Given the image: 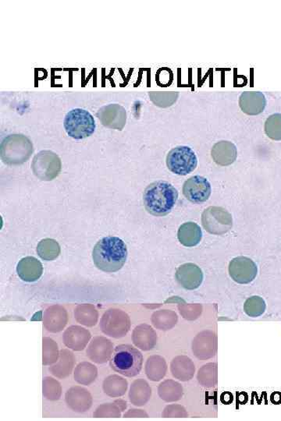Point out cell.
<instances>
[{
    "label": "cell",
    "mask_w": 281,
    "mask_h": 421,
    "mask_svg": "<svg viewBox=\"0 0 281 421\" xmlns=\"http://www.w3.org/2000/svg\"><path fill=\"white\" fill-rule=\"evenodd\" d=\"M34 151L33 142L23 134H10L6 137L0 146V156L9 165L26 163Z\"/></svg>",
    "instance_id": "277c9868"
},
{
    "label": "cell",
    "mask_w": 281,
    "mask_h": 421,
    "mask_svg": "<svg viewBox=\"0 0 281 421\" xmlns=\"http://www.w3.org/2000/svg\"><path fill=\"white\" fill-rule=\"evenodd\" d=\"M91 333L85 328L73 325L64 333V343L67 348L75 351L83 350L91 339Z\"/></svg>",
    "instance_id": "ac0fdd59"
},
{
    "label": "cell",
    "mask_w": 281,
    "mask_h": 421,
    "mask_svg": "<svg viewBox=\"0 0 281 421\" xmlns=\"http://www.w3.org/2000/svg\"><path fill=\"white\" fill-rule=\"evenodd\" d=\"M58 346L50 338H43V365H51L58 362L59 358Z\"/></svg>",
    "instance_id": "4dcf8cb0"
},
{
    "label": "cell",
    "mask_w": 281,
    "mask_h": 421,
    "mask_svg": "<svg viewBox=\"0 0 281 421\" xmlns=\"http://www.w3.org/2000/svg\"><path fill=\"white\" fill-rule=\"evenodd\" d=\"M202 224L206 231L214 235H223L233 226L232 215L221 207L211 206L202 215Z\"/></svg>",
    "instance_id": "9c48e42d"
},
{
    "label": "cell",
    "mask_w": 281,
    "mask_h": 421,
    "mask_svg": "<svg viewBox=\"0 0 281 421\" xmlns=\"http://www.w3.org/2000/svg\"><path fill=\"white\" fill-rule=\"evenodd\" d=\"M17 272L24 282L33 283L40 280L43 274L42 265L34 257H26L17 264Z\"/></svg>",
    "instance_id": "d6986e66"
},
{
    "label": "cell",
    "mask_w": 281,
    "mask_h": 421,
    "mask_svg": "<svg viewBox=\"0 0 281 421\" xmlns=\"http://www.w3.org/2000/svg\"><path fill=\"white\" fill-rule=\"evenodd\" d=\"M211 154L212 159L218 165L228 166L235 162L237 151L232 142L221 141L212 147Z\"/></svg>",
    "instance_id": "ffe728a7"
},
{
    "label": "cell",
    "mask_w": 281,
    "mask_h": 421,
    "mask_svg": "<svg viewBox=\"0 0 281 421\" xmlns=\"http://www.w3.org/2000/svg\"><path fill=\"white\" fill-rule=\"evenodd\" d=\"M130 327V320L128 314L119 309L108 310L100 321V329L105 335L115 339L126 336Z\"/></svg>",
    "instance_id": "ba28073f"
},
{
    "label": "cell",
    "mask_w": 281,
    "mask_h": 421,
    "mask_svg": "<svg viewBox=\"0 0 281 421\" xmlns=\"http://www.w3.org/2000/svg\"><path fill=\"white\" fill-rule=\"evenodd\" d=\"M176 280L186 289H198L203 281V271L195 264H184L177 269Z\"/></svg>",
    "instance_id": "4fadbf2b"
},
{
    "label": "cell",
    "mask_w": 281,
    "mask_h": 421,
    "mask_svg": "<svg viewBox=\"0 0 281 421\" xmlns=\"http://www.w3.org/2000/svg\"><path fill=\"white\" fill-rule=\"evenodd\" d=\"M178 192L167 181H155L148 186L143 195L144 206L147 212L155 216H165L176 204Z\"/></svg>",
    "instance_id": "7a4b0ae2"
},
{
    "label": "cell",
    "mask_w": 281,
    "mask_h": 421,
    "mask_svg": "<svg viewBox=\"0 0 281 421\" xmlns=\"http://www.w3.org/2000/svg\"><path fill=\"white\" fill-rule=\"evenodd\" d=\"M31 169L40 181H51L60 173L61 160L58 154L51 151H42L34 157Z\"/></svg>",
    "instance_id": "52a82bcc"
},
{
    "label": "cell",
    "mask_w": 281,
    "mask_h": 421,
    "mask_svg": "<svg viewBox=\"0 0 281 421\" xmlns=\"http://www.w3.org/2000/svg\"><path fill=\"white\" fill-rule=\"evenodd\" d=\"M266 302L259 296L250 297L244 305V311L252 318H257L266 312Z\"/></svg>",
    "instance_id": "f546056e"
},
{
    "label": "cell",
    "mask_w": 281,
    "mask_h": 421,
    "mask_svg": "<svg viewBox=\"0 0 281 421\" xmlns=\"http://www.w3.org/2000/svg\"><path fill=\"white\" fill-rule=\"evenodd\" d=\"M133 339L137 348L144 350L153 349L156 343V339H157L152 328L146 325L136 327Z\"/></svg>",
    "instance_id": "603a6c76"
},
{
    "label": "cell",
    "mask_w": 281,
    "mask_h": 421,
    "mask_svg": "<svg viewBox=\"0 0 281 421\" xmlns=\"http://www.w3.org/2000/svg\"><path fill=\"white\" fill-rule=\"evenodd\" d=\"M148 96L156 107L168 108L178 101V92H149Z\"/></svg>",
    "instance_id": "f1b7e54d"
},
{
    "label": "cell",
    "mask_w": 281,
    "mask_h": 421,
    "mask_svg": "<svg viewBox=\"0 0 281 421\" xmlns=\"http://www.w3.org/2000/svg\"><path fill=\"white\" fill-rule=\"evenodd\" d=\"M37 253L44 261H53L60 255V247L53 239H44L37 244Z\"/></svg>",
    "instance_id": "4316f807"
},
{
    "label": "cell",
    "mask_w": 281,
    "mask_h": 421,
    "mask_svg": "<svg viewBox=\"0 0 281 421\" xmlns=\"http://www.w3.org/2000/svg\"><path fill=\"white\" fill-rule=\"evenodd\" d=\"M211 185L208 179L200 176L192 177L185 182L183 195L193 203H203L211 195Z\"/></svg>",
    "instance_id": "7c38bea8"
},
{
    "label": "cell",
    "mask_w": 281,
    "mask_h": 421,
    "mask_svg": "<svg viewBox=\"0 0 281 421\" xmlns=\"http://www.w3.org/2000/svg\"><path fill=\"white\" fill-rule=\"evenodd\" d=\"M110 365L115 373L125 377H135L141 373L143 365V355L133 346L119 345L112 352Z\"/></svg>",
    "instance_id": "3957f363"
},
{
    "label": "cell",
    "mask_w": 281,
    "mask_h": 421,
    "mask_svg": "<svg viewBox=\"0 0 281 421\" xmlns=\"http://www.w3.org/2000/svg\"><path fill=\"white\" fill-rule=\"evenodd\" d=\"M114 344L110 339L96 337L92 340L86 351L87 357L96 364H105L110 360Z\"/></svg>",
    "instance_id": "5bb4252c"
},
{
    "label": "cell",
    "mask_w": 281,
    "mask_h": 421,
    "mask_svg": "<svg viewBox=\"0 0 281 421\" xmlns=\"http://www.w3.org/2000/svg\"><path fill=\"white\" fill-rule=\"evenodd\" d=\"M127 245L116 237H106L94 247L92 259L97 269L111 274L123 268L128 258Z\"/></svg>",
    "instance_id": "6da1fadb"
},
{
    "label": "cell",
    "mask_w": 281,
    "mask_h": 421,
    "mask_svg": "<svg viewBox=\"0 0 281 421\" xmlns=\"http://www.w3.org/2000/svg\"><path fill=\"white\" fill-rule=\"evenodd\" d=\"M126 402L123 400H117L114 404H108L99 406L95 413L94 418H120L121 413L126 409Z\"/></svg>",
    "instance_id": "83f0119b"
},
{
    "label": "cell",
    "mask_w": 281,
    "mask_h": 421,
    "mask_svg": "<svg viewBox=\"0 0 281 421\" xmlns=\"http://www.w3.org/2000/svg\"><path fill=\"white\" fill-rule=\"evenodd\" d=\"M178 238L180 243L185 247H195L202 240L203 232L201 228L195 222H185L179 228Z\"/></svg>",
    "instance_id": "44dd1931"
},
{
    "label": "cell",
    "mask_w": 281,
    "mask_h": 421,
    "mask_svg": "<svg viewBox=\"0 0 281 421\" xmlns=\"http://www.w3.org/2000/svg\"><path fill=\"white\" fill-rule=\"evenodd\" d=\"M98 370L93 364L87 362L80 363L75 368L74 380L80 385L90 386L96 379Z\"/></svg>",
    "instance_id": "484cf974"
},
{
    "label": "cell",
    "mask_w": 281,
    "mask_h": 421,
    "mask_svg": "<svg viewBox=\"0 0 281 421\" xmlns=\"http://www.w3.org/2000/svg\"><path fill=\"white\" fill-rule=\"evenodd\" d=\"M74 318L78 323L87 327H92L98 323L99 313L93 305H81L75 309Z\"/></svg>",
    "instance_id": "cb8c5ba5"
},
{
    "label": "cell",
    "mask_w": 281,
    "mask_h": 421,
    "mask_svg": "<svg viewBox=\"0 0 281 421\" xmlns=\"http://www.w3.org/2000/svg\"><path fill=\"white\" fill-rule=\"evenodd\" d=\"M258 274L257 265L247 257H237L229 265V274L232 280L240 284L252 283Z\"/></svg>",
    "instance_id": "30bf717a"
},
{
    "label": "cell",
    "mask_w": 281,
    "mask_h": 421,
    "mask_svg": "<svg viewBox=\"0 0 281 421\" xmlns=\"http://www.w3.org/2000/svg\"><path fill=\"white\" fill-rule=\"evenodd\" d=\"M167 165L174 174L186 176L196 169L198 159L191 147L178 146L169 152Z\"/></svg>",
    "instance_id": "8992f818"
},
{
    "label": "cell",
    "mask_w": 281,
    "mask_h": 421,
    "mask_svg": "<svg viewBox=\"0 0 281 421\" xmlns=\"http://www.w3.org/2000/svg\"><path fill=\"white\" fill-rule=\"evenodd\" d=\"M266 104L265 95L259 91L243 92L239 97V107L242 112L249 116L264 113Z\"/></svg>",
    "instance_id": "9a60e30c"
},
{
    "label": "cell",
    "mask_w": 281,
    "mask_h": 421,
    "mask_svg": "<svg viewBox=\"0 0 281 421\" xmlns=\"http://www.w3.org/2000/svg\"><path fill=\"white\" fill-rule=\"evenodd\" d=\"M69 408L74 412L84 413L89 411L92 404V395L87 389L79 386L72 387L65 395Z\"/></svg>",
    "instance_id": "2e32d148"
},
{
    "label": "cell",
    "mask_w": 281,
    "mask_h": 421,
    "mask_svg": "<svg viewBox=\"0 0 281 421\" xmlns=\"http://www.w3.org/2000/svg\"><path fill=\"white\" fill-rule=\"evenodd\" d=\"M97 117L108 128L122 131L127 123V111L119 104H110L100 108Z\"/></svg>",
    "instance_id": "8fae6325"
},
{
    "label": "cell",
    "mask_w": 281,
    "mask_h": 421,
    "mask_svg": "<svg viewBox=\"0 0 281 421\" xmlns=\"http://www.w3.org/2000/svg\"><path fill=\"white\" fill-rule=\"evenodd\" d=\"M64 125L67 134L77 140L90 137L96 127L92 115L83 109H74L67 113Z\"/></svg>",
    "instance_id": "5b68a950"
},
{
    "label": "cell",
    "mask_w": 281,
    "mask_h": 421,
    "mask_svg": "<svg viewBox=\"0 0 281 421\" xmlns=\"http://www.w3.org/2000/svg\"><path fill=\"white\" fill-rule=\"evenodd\" d=\"M75 362H76V359L72 352L62 350L59 361L50 368L49 371L59 379H65L71 374Z\"/></svg>",
    "instance_id": "7402d4cb"
},
{
    "label": "cell",
    "mask_w": 281,
    "mask_h": 421,
    "mask_svg": "<svg viewBox=\"0 0 281 421\" xmlns=\"http://www.w3.org/2000/svg\"><path fill=\"white\" fill-rule=\"evenodd\" d=\"M68 321L66 310L59 305L49 307L43 315V325L50 332H59L65 329Z\"/></svg>",
    "instance_id": "e0dca14e"
},
{
    "label": "cell",
    "mask_w": 281,
    "mask_h": 421,
    "mask_svg": "<svg viewBox=\"0 0 281 421\" xmlns=\"http://www.w3.org/2000/svg\"><path fill=\"white\" fill-rule=\"evenodd\" d=\"M43 395L49 400H58L61 396L60 384L52 377H45L43 379Z\"/></svg>",
    "instance_id": "d6a6232c"
},
{
    "label": "cell",
    "mask_w": 281,
    "mask_h": 421,
    "mask_svg": "<svg viewBox=\"0 0 281 421\" xmlns=\"http://www.w3.org/2000/svg\"><path fill=\"white\" fill-rule=\"evenodd\" d=\"M265 133L273 141H281V114L269 116L265 122Z\"/></svg>",
    "instance_id": "1f68e13d"
},
{
    "label": "cell",
    "mask_w": 281,
    "mask_h": 421,
    "mask_svg": "<svg viewBox=\"0 0 281 421\" xmlns=\"http://www.w3.org/2000/svg\"><path fill=\"white\" fill-rule=\"evenodd\" d=\"M128 382L118 375H111L103 382L104 393L110 397H120L126 393Z\"/></svg>",
    "instance_id": "d4e9b609"
}]
</instances>
